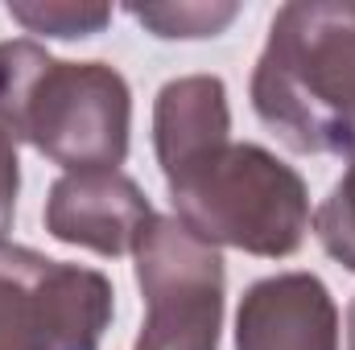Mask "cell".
Returning a JSON list of instances; mask_svg holds the SVG:
<instances>
[{
	"mask_svg": "<svg viewBox=\"0 0 355 350\" xmlns=\"http://www.w3.org/2000/svg\"><path fill=\"white\" fill-rule=\"evenodd\" d=\"M310 227H314L322 252L335 264H343L347 272H355V153L347 157L343 177L331 185V194L314 210Z\"/></svg>",
	"mask_w": 355,
	"mask_h": 350,
	"instance_id": "11",
	"label": "cell"
},
{
	"mask_svg": "<svg viewBox=\"0 0 355 350\" xmlns=\"http://www.w3.org/2000/svg\"><path fill=\"white\" fill-rule=\"evenodd\" d=\"M17 190H21V161H17V140L0 124V243H8L12 214H17Z\"/></svg>",
	"mask_w": 355,
	"mask_h": 350,
	"instance_id": "12",
	"label": "cell"
},
{
	"mask_svg": "<svg viewBox=\"0 0 355 350\" xmlns=\"http://www.w3.org/2000/svg\"><path fill=\"white\" fill-rule=\"evenodd\" d=\"M347 350H355V297L347 305Z\"/></svg>",
	"mask_w": 355,
	"mask_h": 350,
	"instance_id": "13",
	"label": "cell"
},
{
	"mask_svg": "<svg viewBox=\"0 0 355 350\" xmlns=\"http://www.w3.org/2000/svg\"><path fill=\"white\" fill-rule=\"evenodd\" d=\"M137 25H145L153 37L166 42H198V37H219L236 17L240 4L232 0H162V4H128L124 8Z\"/></svg>",
	"mask_w": 355,
	"mask_h": 350,
	"instance_id": "9",
	"label": "cell"
},
{
	"mask_svg": "<svg viewBox=\"0 0 355 350\" xmlns=\"http://www.w3.org/2000/svg\"><path fill=\"white\" fill-rule=\"evenodd\" d=\"M50 256L0 243V350H50L46 272Z\"/></svg>",
	"mask_w": 355,
	"mask_h": 350,
	"instance_id": "8",
	"label": "cell"
},
{
	"mask_svg": "<svg viewBox=\"0 0 355 350\" xmlns=\"http://www.w3.org/2000/svg\"><path fill=\"white\" fill-rule=\"evenodd\" d=\"M232 140V107L219 75L170 79L153 99V153L162 174Z\"/></svg>",
	"mask_w": 355,
	"mask_h": 350,
	"instance_id": "7",
	"label": "cell"
},
{
	"mask_svg": "<svg viewBox=\"0 0 355 350\" xmlns=\"http://www.w3.org/2000/svg\"><path fill=\"white\" fill-rule=\"evenodd\" d=\"M153 214L157 210L145 198V190L120 169L62 174L50 185L42 206V223L58 243L83 248L107 260L132 256Z\"/></svg>",
	"mask_w": 355,
	"mask_h": 350,
	"instance_id": "5",
	"label": "cell"
},
{
	"mask_svg": "<svg viewBox=\"0 0 355 350\" xmlns=\"http://www.w3.org/2000/svg\"><path fill=\"white\" fill-rule=\"evenodd\" d=\"M145 322L132 350H219L227 268L223 252L174 214H153L132 248Z\"/></svg>",
	"mask_w": 355,
	"mask_h": 350,
	"instance_id": "4",
	"label": "cell"
},
{
	"mask_svg": "<svg viewBox=\"0 0 355 350\" xmlns=\"http://www.w3.org/2000/svg\"><path fill=\"white\" fill-rule=\"evenodd\" d=\"M248 99L277 140L306 157L355 153V0H293L268 21Z\"/></svg>",
	"mask_w": 355,
	"mask_h": 350,
	"instance_id": "1",
	"label": "cell"
},
{
	"mask_svg": "<svg viewBox=\"0 0 355 350\" xmlns=\"http://www.w3.org/2000/svg\"><path fill=\"white\" fill-rule=\"evenodd\" d=\"M162 177L174 219L215 248L285 260L314 219L302 174L252 140H223Z\"/></svg>",
	"mask_w": 355,
	"mask_h": 350,
	"instance_id": "3",
	"label": "cell"
},
{
	"mask_svg": "<svg viewBox=\"0 0 355 350\" xmlns=\"http://www.w3.org/2000/svg\"><path fill=\"white\" fill-rule=\"evenodd\" d=\"M4 12L37 37H95L112 25V4H75V0H8Z\"/></svg>",
	"mask_w": 355,
	"mask_h": 350,
	"instance_id": "10",
	"label": "cell"
},
{
	"mask_svg": "<svg viewBox=\"0 0 355 350\" xmlns=\"http://www.w3.org/2000/svg\"><path fill=\"white\" fill-rule=\"evenodd\" d=\"M0 124L67 174L120 169L132 91L112 62H67L33 37L0 42Z\"/></svg>",
	"mask_w": 355,
	"mask_h": 350,
	"instance_id": "2",
	"label": "cell"
},
{
	"mask_svg": "<svg viewBox=\"0 0 355 350\" xmlns=\"http://www.w3.org/2000/svg\"><path fill=\"white\" fill-rule=\"evenodd\" d=\"M236 350H339V305L314 272H277L240 297Z\"/></svg>",
	"mask_w": 355,
	"mask_h": 350,
	"instance_id": "6",
	"label": "cell"
}]
</instances>
